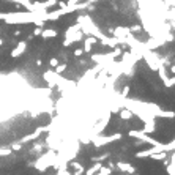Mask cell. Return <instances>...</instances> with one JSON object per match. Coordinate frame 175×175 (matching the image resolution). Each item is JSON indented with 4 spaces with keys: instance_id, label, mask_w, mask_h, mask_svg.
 Wrapping results in <instances>:
<instances>
[{
    "instance_id": "cell-19",
    "label": "cell",
    "mask_w": 175,
    "mask_h": 175,
    "mask_svg": "<svg viewBox=\"0 0 175 175\" xmlns=\"http://www.w3.org/2000/svg\"><path fill=\"white\" fill-rule=\"evenodd\" d=\"M66 68H68V65H66V63H58L54 69H55V73H57V74H62V73H65V71H66Z\"/></svg>"
},
{
    "instance_id": "cell-17",
    "label": "cell",
    "mask_w": 175,
    "mask_h": 175,
    "mask_svg": "<svg viewBox=\"0 0 175 175\" xmlns=\"http://www.w3.org/2000/svg\"><path fill=\"white\" fill-rule=\"evenodd\" d=\"M150 158H151V159L162 161V159H166V158H167V151H158V153H153Z\"/></svg>"
},
{
    "instance_id": "cell-29",
    "label": "cell",
    "mask_w": 175,
    "mask_h": 175,
    "mask_svg": "<svg viewBox=\"0 0 175 175\" xmlns=\"http://www.w3.org/2000/svg\"><path fill=\"white\" fill-rule=\"evenodd\" d=\"M60 62H58V58H55V57H54V58H51V60H49V65H51V66L52 68H55L57 66V65H58Z\"/></svg>"
},
{
    "instance_id": "cell-25",
    "label": "cell",
    "mask_w": 175,
    "mask_h": 175,
    "mask_svg": "<svg viewBox=\"0 0 175 175\" xmlns=\"http://www.w3.org/2000/svg\"><path fill=\"white\" fill-rule=\"evenodd\" d=\"M10 148H11V150H14V151H19L21 148H22V145H21L18 140H16V142H13V144H11V147H10Z\"/></svg>"
},
{
    "instance_id": "cell-2",
    "label": "cell",
    "mask_w": 175,
    "mask_h": 175,
    "mask_svg": "<svg viewBox=\"0 0 175 175\" xmlns=\"http://www.w3.org/2000/svg\"><path fill=\"white\" fill-rule=\"evenodd\" d=\"M122 139V134H112V136H101V134H98V136H92L90 137V142L93 144V147H96V148H100V147L103 145H109V144H112V142H115V140H120Z\"/></svg>"
},
{
    "instance_id": "cell-32",
    "label": "cell",
    "mask_w": 175,
    "mask_h": 175,
    "mask_svg": "<svg viewBox=\"0 0 175 175\" xmlns=\"http://www.w3.org/2000/svg\"><path fill=\"white\" fill-rule=\"evenodd\" d=\"M84 172H85V169H79V171H74L73 175H84Z\"/></svg>"
},
{
    "instance_id": "cell-31",
    "label": "cell",
    "mask_w": 175,
    "mask_h": 175,
    "mask_svg": "<svg viewBox=\"0 0 175 175\" xmlns=\"http://www.w3.org/2000/svg\"><path fill=\"white\" fill-rule=\"evenodd\" d=\"M78 2H84V0H68V2H66V5H76Z\"/></svg>"
},
{
    "instance_id": "cell-18",
    "label": "cell",
    "mask_w": 175,
    "mask_h": 175,
    "mask_svg": "<svg viewBox=\"0 0 175 175\" xmlns=\"http://www.w3.org/2000/svg\"><path fill=\"white\" fill-rule=\"evenodd\" d=\"M58 0H46V2H43L41 3V10H47V8H51V7H55Z\"/></svg>"
},
{
    "instance_id": "cell-14",
    "label": "cell",
    "mask_w": 175,
    "mask_h": 175,
    "mask_svg": "<svg viewBox=\"0 0 175 175\" xmlns=\"http://www.w3.org/2000/svg\"><path fill=\"white\" fill-rule=\"evenodd\" d=\"M58 35V32L55 29H44L43 27V30H41V38H44V40H49V38H55Z\"/></svg>"
},
{
    "instance_id": "cell-23",
    "label": "cell",
    "mask_w": 175,
    "mask_h": 175,
    "mask_svg": "<svg viewBox=\"0 0 175 175\" xmlns=\"http://www.w3.org/2000/svg\"><path fill=\"white\" fill-rule=\"evenodd\" d=\"M111 54H112V57H114V58H117V57L122 55V49H120L118 46H115V47H114V51H112Z\"/></svg>"
},
{
    "instance_id": "cell-21",
    "label": "cell",
    "mask_w": 175,
    "mask_h": 175,
    "mask_svg": "<svg viewBox=\"0 0 175 175\" xmlns=\"http://www.w3.org/2000/svg\"><path fill=\"white\" fill-rule=\"evenodd\" d=\"M109 155H111V153H103V155H100V156H95L93 158V162H103L104 159H107V158H109Z\"/></svg>"
},
{
    "instance_id": "cell-33",
    "label": "cell",
    "mask_w": 175,
    "mask_h": 175,
    "mask_svg": "<svg viewBox=\"0 0 175 175\" xmlns=\"http://www.w3.org/2000/svg\"><path fill=\"white\" fill-rule=\"evenodd\" d=\"M57 5L60 8H65V7H66V2H57Z\"/></svg>"
},
{
    "instance_id": "cell-34",
    "label": "cell",
    "mask_w": 175,
    "mask_h": 175,
    "mask_svg": "<svg viewBox=\"0 0 175 175\" xmlns=\"http://www.w3.org/2000/svg\"><path fill=\"white\" fill-rule=\"evenodd\" d=\"M60 175H73V174H71V172H68V169H66V171H63V172L60 174Z\"/></svg>"
},
{
    "instance_id": "cell-13",
    "label": "cell",
    "mask_w": 175,
    "mask_h": 175,
    "mask_svg": "<svg viewBox=\"0 0 175 175\" xmlns=\"http://www.w3.org/2000/svg\"><path fill=\"white\" fill-rule=\"evenodd\" d=\"M96 38L95 36H89V38H85V41H84V52H92V47H93L96 44Z\"/></svg>"
},
{
    "instance_id": "cell-7",
    "label": "cell",
    "mask_w": 175,
    "mask_h": 175,
    "mask_svg": "<svg viewBox=\"0 0 175 175\" xmlns=\"http://www.w3.org/2000/svg\"><path fill=\"white\" fill-rule=\"evenodd\" d=\"M156 71H158V74H159V78L162 79L164 85H166V87H174V84H175V78L172 76V78L169 79V76H167V71H166V66H164V65H161V66L158 68Z\"/></svg>"
},
{
    "instance_id": "cell-35",
    "label": "cell",
    "mask_w": 175,
    "mask_h": 175,
    "mask_svg": "<svg viewBox=\"0 0 175 175\" xmlns=\"http://www.w3.org/2000/svg\"><path fill=\"white\" fill-rule=\"evenodd\" d=\"M36 65H38V66H41V65H43V60L38 58V60H36Z\"/></svg>"
},
{
    "instance_id": "cell-30",
    "label": "cell",
    "mask_w": 175,
    "mask_h": 175,
    "mask_svg": "<svg viewBox=\"0 0 175 175\" xmlns=\"http://www.w3.org/2000/svg\"><path fill=\"white\" fill-rule=\"evenodd\" d=\"M41 30H43V27H35V29H33V35L35 36H40L41 35Z\"/></svg>"
},
{
    "instance_id": "cell-36",
    "label": "cell",
    "mask_w": 175,
    "mask_h": 175,
    "mask_svg": "<svg viewBox=\"0 0 175 175\" xmlns=\"http://www.w3.org/2000/svg\"><path fill=\"white\" fill-rule=\"evenodd\" d=\"M3 18H5V13H0V21H3Z\"/></svg>"
},
{
    "instance_id": "cell-3",
    "label": "cell",
    "mask_w": 175,
    "mask_h": 175,
    "mask_svg": "<svg viewBox=\"0 0 175 175\" xmlns=\"http://www.w3.org/2000/svg\"><path fill=\"white\" fill-rule=\"evenodd\" d=\"M54 158H55V153L54 151H49V153H46V155H43V156H40L38 159L35 161V169L36 171H40V172H46L49 167H51V164H52V161H54Z\"/></svg>"
},
{
    "instance_id": "cell-24",
    "label": "cell",
    "mask_w": 175,
    "mask_h": 175,
    "mask_svg": "<svg viewBox=\"0 0 175 175\" xmlns=\"http://www.w3.org/2000/svg\"><path fill=\"white\" fill-rule=\"evenodd\" d=\"M129 85H125L123 87V90H122V95H120V96H122V98H128V95H129Z\"/></svg>"
},
{
    "instance_id": "cell-8",
    "label": "cell",
    "mask_w": 175,
    "mask_h": 175,
    "mask_svg": "<svg viewBox=\"0 0 175 175\" xmlns=\"http://www.w3.org/2000/svg\"><path fill=\"white\" fill-rule=\"evenodd\" d=\"M82 38H84V32H82V30H78V32H74L73 35H68V36H65L63 46H65V47H68V46H71V44H73V43H76V41H80Z\"/></svg>"
},
{
    "instance_id": "cell-27",
    "label": "cell",
    "mask_w": 175,
    "mask_h": 175,
    "mask_svg": "<svg viewBox=\"0 0 175 175\" xmlns=\"http://www.w3.org/2000/svg\"><path fill=\"white\" fill-rule=\"evenodd\" d=\"M129 30H131V33H139V32H142V27L140 25H133V27H129Z\"/></svg>"
},
{
    "instance_id": "cell-26",
    "label": "cell",
    "mask_w": 175,
    "mask_h": 175,
    "mask_svg": "<svg viewBox=\"0 0 175 175\" xmlns=\"http://www.w3.org/2000/svg\"><path fill=\"white\" fill-rule=\"evenodd\" d=\"M8 2H14L16 5H22V7H25V5L30 3V0H8Z\"/></svg>"
},
{
    "instance_id": "cell-6",
    "label": "cell",
    "mask_w": 175,
    "mask_h": 175,
    "mask_svg": "<svg viewBox=\"0 0 175 175\" xmlns=\"http://www.w3.org/2000/svg\"><path fill=\"white\" fill-rule=\"evenodd\" d=\"M109 122H111V114H107V115H106V117H103L96 125H93V129H92V133H90L89 137H92V136H98V134H101L103 131L106 129V126L109 125Z\"/></svg>"
},
{
    "instance_id": "cell-20",
    "label": "cell",
    "mask_w": 175,
    "mask_h": 175,
    "mask_svg": "<svg viewBox=\"0 0 175 175\" xmlns=\"http://www.w3.org/2000/svg\"><path fill=\"white\" fill-rule=\"evenodd\" d=\"M13 153L11 148H7V147H0V158H5V156H10Z\"/></svg>"
},
{
    "instance_id": "cell-15",
    "label": "cell",
    "mask_w": 175,
    "mask_h": 175,
    "mask_svg": "<svg viewBox=\"0 0 175 175\" xmlns=\"http://www.w3.org/2000/svg\"><path fill=\"white\" fill-rule=\"evenodd\" d=\"M118 117L122 118V120H131V118L134 117V114L131 112L128 107H125V106H123V109H122V111H120V114H118Z\"/></svg>"
},
{
    "instance_id": "cell-28",
    "label": "cell",
    "mask_w": 175,
    "mask_h": 175,
    "mask_svg": "<svg viewBox=\"0 0 175 175\" xmlns=\"http://www.w3.org/2000/svg\"><path fill=\"white\" fill-rule=\"evenodd\" d=\"M84 49H82V47H79V49H76V51H74V57H82V55H84Z\"/></svg>"
},
{
    "instance_id": "cell-10",
    "label": "cell",
    "mask_w": 175,
    "mask_h": 175,
    "mask_svg": "<svg viewBox=\"0 0 175 175\" xmlns=\"http://www.w3.org/2000/svg\"><path fill=\"white\" fill-rule=\"evenodd\" d=\"M115 169H118L120 172H125V174H136L134 166H131L129 162H123V161H118L115 164Z\"/></svg>"
},
{
    "instance_id": "cell-12",
    "label": "cell",
    "mask_w": 175,
    "mask_h": 175,
    "mask_svg": "<svg viewBox=\"0 0 175 175\" xmlns=\"http://www.w3.org/2000/svg\"><path fill=\"white\" fill-rule=\"evenodd\" d=\"M140 131H142V133H145V134L155 133V131H156V122H155V118L148 120V122H144V128H142Z\"/></svg>"
},
{
    "instance_id": "cell-37",
    "label": "cell",
    "mask_w": 175,
    "mask_h": 175,
    "mask_svg": "<svg viewBox=\"0 0 175 175\" xmlns=\"http://www.w3.org/2000/svg\"><path fill=\"white\" fill-rule=\"evenodd\" d=\"M3 44V40H2V38H0V46H2Z\"/></svg>"
},
{
    "instance_id": "cell-1",
    "label": "cell",
    "mask_w": 175,
    "mask_h": 175,
    "mask_svg": "<svg viewBox=\"0 0 175 175\" xmlns=\"http://www.w3.org/2000/svg\"><path fill=\"white\" fill-rule=\"evenodd\" d=\"M175 148V144L174 140L169 142V144H161V145H151V148L148 150H140L136 153V158H150L153 153H158V151H172Z\"/></svg>"
},
{
    "instance_id": "cell-4",
    "label": "cell",
    "mask_w": 175,
    "mask_h": 175,
    "mask_svg": "<svg viewBox=\"0 0 175 175\" xmlns=\"http://www.w3.org/2000/svg\"><path fill=\"white\" fill-rule=\"evenodd\" d=\"M131 137H136L137 140L140 142H145V144H150V145H161V142L159 140H155V139H151L148 134H145V133H142L140 129H129V133H128Z\"/></svg>"
},
{
    "instance_id": "cell-22",
    "label": "cell",
    "mask_w": 175,
    "mask_h": 175,
    "mask_svg": "<svg viewBox=\"0 0 175 175\" xmlns=\"http://www.w3.org/2000/svg\"><path fill=\"white\" fill-rule=\"evenodd\" d=\"M71 167L74 169V171H79V169H85L84 166H82L80 162H78V161H74V159H71Z\"/></svg>"
},
{
    "instance_id": "cell-5",
    "label": "cell",
    "mask_w": 175,
    "mask_h": 175,
    "mask_svg": "<svg viewBox=\"0 0 175 175\" xmlns=\"http://www.w3.org/2000/svg\"><path fill=\"white\" fill-rule=\"evenodd\" d=\"M51 129V125H46V126H40V128H36L35 129V133H32V134H27V136H24L22 139H19L18 142L21 145H24V144H29V142H32V140H36L38 137L41 136V133H47V131Z\"/></svg>"
},
{
    "instance_id": "cell-11",
    "label": "cell",
    "mask_w": 175,
    "mask_h": 175,
    "mask_svg": "<svg viewBox=\"0 0 175 175\" xmlns=\"http://www.w3.org/2000/svg\"><path fill=\"white\" fill-rule=\"evenodd\" d=\"M25 49H27V43H25V41H19L18 46H16L13 51H11V57H13V58L21 57V55H22V54L25 52Z\"/></svg>"
},
{
    "instance_id": "cell-16",
    "label": "cell",
    "mask_w": 175,
    "mask_h": 175,
    "mask_svg": "<svg viewBox=\"0 0 175 175\" xmlns=\"http://www.w3.org/2000/svg\"><path fill=\"white\" fill-rule=\"evenodd\" d=\"M101 166H103L101 162H93V166H92L90 169H87V171L84 172V175H93V174H96L101 169Z\"/></svg>"
},
{
    "instance_id": "cell-9",
    "label": "cell",
    "mask_w": 175,
    "mask_h": 175,
    "mask_svg": "<svg viewBox=\"0 0 175 175\" xmlns=\"http://www.w3.org/2000/svg\"><path fill=\"white\" fill-rule=\"evenodd\" d=\"M129 33H131L129 27H117V29L112 30V35L115 36V38H118V44H120V43L123 44V38L126 36V35H129Z\"/></svg>"
}]
</instances>
